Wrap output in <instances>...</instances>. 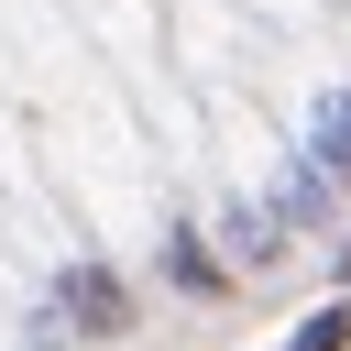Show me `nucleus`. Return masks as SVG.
I'll use <instances>...</instances> for the list:
<instances>
[{
    "label": "nucleus",
    "mask_w": 351,
    "mask_h": 351,
    "mask_svg": "<svg viewBox=\"0 0 351 351\" xmlns=\"http://www.w3.org/2000/svg\"><path fill=\"white\" fill-rule=\"evenodd\" d=\"M318 165H329V176H351V99H329V110H318Z\"/></svg>",
    "instance_id": "nucleus-2"
},
{
    "label": "nucleus",
    "mask_w": 351,
    "mask_h": 351,
    "mask_svg": "<svg viewBox=\"0 0 351 351\" xmlns=\"http://www.w3.org/2000/svg\"><path fill=\"white\" fill-rule=\"evenodd\" d=\"M55 296H66V318H77V329H99V340H110V329L132 318V296H121V274H99V263H77V274H66Z\"/></svg>",
    "instance_id": "nucleus-1"
},
{
    "label": "nucleus",
    "mask_w": 351,
    "mask_h": 351,
    "mask_svg": "<svg viewBox=\"0 0 351 351\" xmlns=\"http://www.w3.org/2000/svg\"><path fill=\"white\" fill-rule=\"evenodd\" d=\"M340 340H351V318L329 307V318H307V340H296V351H340Z\"/></svg>",
    "instance_id": "nucleus-3"
}]
</instances>
